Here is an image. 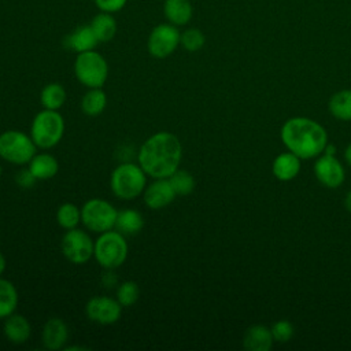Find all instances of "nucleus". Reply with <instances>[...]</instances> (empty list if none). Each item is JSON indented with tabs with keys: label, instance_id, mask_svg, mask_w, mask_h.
<instances>
[{
	"label": "nucleus",
	"instance_id": "obj_1",
	"mask_svg": "<svg viewBox=\"0 0 351 351\" xmlns=\"http://www.w3.org/2000/svg\"><path fill=\"white\" fill-rule=\"evenodd\" d=\"M181 159V141L176 134L165 130L151 134L137 154L138 165L152 178H169L178 169Z\"/></svg>",
	"mask_w": 351,
	"mask_h": 351
},
{
	"label": "nucleus",
	"instance_id": "obj_2",
	"mask_svg": "<svg viewBox=\"0 0 351 351\" xmlns=\"http://www.w3.org/2000/svg\"><path fill=\"white\" fill-rule=\"evenodd\" d=\"M281 140L300 159L317 156L328 144L325 129L313 119L303 117L291 118L284 123L281 128Z\"/></svg>",
	"mask_w": 351,
	"mask_h": 351
},
{
	"label": "nucleus",
	"instance_id": "obj_3",
	"mask_svg": "<svg viewBox=\"0 0 351 351\" xmlns=\"http://www.w3.org/2000/svg\"><path fill=\"white\" fill-rule=\"evenodd\" d=\"M147 186V173L140 165L125 162L118 165L110 176L112 195L121 200H133L140 196Z\"/></svg>",
	"mask_w": 351,
	"mask_h": 351
},
{
	"label": "nucleus",
	"instance_id": "obj_4",
	"mask_svg": "<svg viewBox=\"0 0 351 351\" xmlns=\"http://www.w3.org/2000/svg\"><path fill=\"white\" fill-rule=\"evenodd\" d=\"M64 128V119L59 111L44 108L32 121L30 137L37 148L49 149L60 143Z\"/></svg>",
	"mask_w": 351,
	"mask_h": 351
},
{
	"label": "nucleus",
	"instance_id": "obj_5",
	"mask_svg": "<svg viewBox=\"0 0 351 351\" xmlns=\"http://www.w3.org/2000/svg\"><path fill=\"white\" fill-rule=\"evenodd\" d=\"M129 245L119 230H107L100 233V236L95 241L93 256L96 262L107 269L112 270L122 266L128 258Z\"/></svg>",
	"mask_w": 351,
	"mask_h": 351
},
{
	"label": "nucleus",
	"instance_id": "obj_6",
	"mask_svg": "<svg viewBox=\"0 0 351 351\" xmlns=\"http://www.w3.org/2000/svg\"><path fill=\"white\" fill-rule=\"evenodd\" d=\"M74 74L86 88H101L108 77V63L97 51L77 53L74 60Z\"/></svg>",
	"mask_w": 351,
	"mask_h": 351
},
{
	"label": "nucleus",
	"instance_id": "obj_7",
	"mask_svg": "<svg viewBox=\"0 0 351 351\" xmlns=\"http://www.w3.org/2000/svg\"><path fill=\"white\" fill-rule=\"evenodd\" d=\"M37 154V147L30 136L21 130H5L0 134V158L11 165H29Z\"/></svg>",
	"mask_w": 351,
	"mask_h": 351
},
{
	"label": "nucleus",
	"instance_id": "obj_8",
	"mask_svg": "<svg viewBox=\"0 0 351 351\" xmlns=\"http://www.w3.org/2000/svg\"><path fill=\"white\" fill-rule=\"evenodd\" d=\"M118 210L107 200L93 197L81 207L82 225L95 233H103L115 228Z\"/></svg>",
	"mask_w": 351,
	"mask_h": 351
},
{
	"label": "nucleus",
	"instance_id": "obj_9",
	"mask_svg": "<svg viewBox=\"0 0 351 351\" xmlns=\"http://www.w3.org/2000/svg\"><path fill=\"white\" fill-rule=\"evenodd\" d=\"M60 250L69 262L74 265H84L93 256L95 241L85 230L73 228L66 230L63 234Z\"/></svg>",
	"mask_w": 351,
	"mask_h": 351
},
{
	"label": "nucleus",
	"instance_id": "obj_10",
	"mask_svg": "<svg viewBox=\"0 0 351 351\" xmlns=\"http://www.w3.org/2000/svg\"><path fill=\"white\" fill-rule=\"evenodd\" d=\"M181 41V33L177 26L166 22L156 25L147 40V49L155 59H165L170 56Z\"/></svg>",
	"mask_w": 351,
	"mask_h": 351
},
{
	"label": "nucleus",
	"instance_id": "obj_11",
	"mask_svg": "<svg viewBox=\"0 0 351 351\" xmlns=\"http://www.w3.org/2000/svg\"><path fill=\"white\" fill-rule=\"evenodd\" d=\"M86 317L100 325L115 324L122 314V306L119 302L110 296H93L85 306Z\"/></svg>",
	"mask_w": 351,
	"mask_h": 351
},
{
	"label": "nucleus",
	"instance_id": "obj_12",
	"mask_svg": "<svg viewBox=\"0 0 351 351\" xmlns=\"http://www.w3.org/2000/svg\"><path fill=\"white\" fill-rule=\"evenodd\" d=\"M176 192L169 178H155L143 192L144 203L151 210H160L167 207L176 199Z\"/></svg>",
	"mask_w": 351,
	"mask_h": 351
},
{
	"label": "nucleus",
	"instance_id": "obj_13",
	"mask_svg": "<svg viewBox=\"0 0 351 351\" xmlns=\"http://www.w3.org/2000/svg\"><path fill=\"white\" fill-rule=\"evenodd\" d=\"M314 173L318 181L328 188H337L344 181V169L335 155L321 156L314 165Z\"/></svg>",
	"mask_w": 351,
	"mask_h": 351
},
{
	"label": "nucleus",
	"instance_id": "obj_14",
	"mask_svg": "<svg viewBox=\"0 0 351 351\" xmlns=\"http://www.w3.org/2000/svg\"><path fill=\"white\" fill-rule=\"evenodd\" d=\"M41 340L47 350L56 351V350L64 348V344L69 340L67 324L59 317H52L47 319V322L43 326Z\"/></svg>",
	"mask_w": 351,
	"mask_h": 351
},
{
	"label": "nucleus",
	"instance_id": "obj_15",
	"mask_svg": "<svg viewBox=\"0 0 351 351\" xmlns=\"http://www.w3.org/2000/svg\"><path fill=\"white\" fill-rule=\"evenodd\" d=\"M63 44L67 49L74 51L75 53H81V52H86V51H92L97 47L99 41L90 27V25H81L77 26L71 33H69L64 40Z\"/></svg>",
	"mask_w": 351,
	"mask_h": 351
},
{
	"label": "nucleus",
	"instance_id": "obj_16",
	"mask_svg": "<svg viewBox=\"0 0 351 351\" xmlns=\"http://www.w3.org/2000/svg\"><path fill=\"white\" fill-rule=\"evenodd\" d=\"M3 333L12 344H23L32 335V325L22 314H11L4 319Z\"/></svg>",
	"mask_w": 351,
	"mask_h": 351
},
{
	"label": "nucleus",
	"instance_id": "obj_17",
	"mask_svg": "<svg viewBox=\"0 0 351 351\" xmlns=\"http://www.w3.org/2000/svg\"><path fill=\"white\" fill-rule=\"evenodd\" d=\"M163 14L169 23L177 27L184 26L192 19L193 5L191 0H165Z\"/></svg>",
	"mask_w": 351,
	"mask_h": 351
},
{
	"label": "nucleus",
	"instance_id": "obj_18",
	"mask_svg": "<svg viewBox=\"0 0 351 351\" xmlns=\"http://www.w3.org/2000/svg\"><path fill=\"white\" fill-rule=\"evenodd\" d=\"M271 330L263 325L250 326L243 337V346L248 351H269L273 344Z\"/></svg>",
	"mask_w": 351,
	"mask_h": 351
},
{
	"label": "nucleus",
	"instance_id": "obj_19",
	"mask_svg": "<svg viewBox=\"0 0 351 351\" xmlns=\"http://www.w3.org/2000/svg\"><path fill=\"white\" fill-rule=\"evenodd\" d=\"M27 167L38 181H45V180L53 178L58 174L59 162L53 155L41 152V154H36L32 158Z\"/></svg>",
	"mask_w": 351,
	"mask_h": 351
},
{
	"label": "nucleus",
	"instance_id": "obj_20",
	"mask_svg": "<svg viewBox=\"0 0 351 351\" xmlns=\"http://www.w3.org/2000/svg\"><path fill=\"white\" fill-rule=\"evenodd\" d=\"M300 158L295 154L284 152L280 154L273 162V173L280 181L293 180L300 170Z\"/></svg>",
	"mask_w": 351,
	"mask_h": 351
},
{
	"label": "nucleus",
	"instance_id": "obj_21",
	"mask_svg": "<svg viewBox=\"0 0 351 351\" xmlns=\"http://www.w3.org/2000/svg\"><path fill=\"white\" fill-rule=\"evenodd\" d=\"M96 38L99 43H108L117 34V21L110 12L100 11L89 22Z\"/></svg>",
	"mask_w": 351,
	"mask_h": 351
},
{
	"label": "nucleus",
	"instance_id": "obj_22",
	"mask_svg": "<svg viewBox=\"0 0 351 351\" xmlns=\"http://www.w3.org/2000/svg\"><path fill=\"white\" fill-rule=\"evenodd\" d=\"M144 226V218L140 211L133 208H123L118 211L115 228L125 236L138 233Z\"/></svg>",
	"mask_w": 351,
	"mask_h": 351
},
{
	"label": "nucleus",
	"instance_id": "obj_23",
	"mask_svg": "<svg viewBox=\"0 0 351 351\" xmlns=\"http://www.w3.org/2000/svg\"><path fill=\"white\" fill-rule=\"evenodd\" d=\"M19 302L16 287L7 278L0 277V319L14 314Z\"/></svg>",
	"mask_w": 351,
	"mask_h": 351
},
{
	"label": "nucleus",
	"instance_id": "obj_24",
	"mask_svg": "<svg viewBox=\"0 0 351 351\" xmlns=\"http://www.w3.org/2000/svg\"><path fill=\"white\" fill-rule=\"evenodd\" d=\"M107 106V95L101 88H89L81 99V110L88 117L100 115Z\"/></svg>",
	"mask_w": 351,
	"mask_h": 351
},
{
	"label": "nucleus",
	"instance_id": "obj_25",
	"mask_svg": "<svg viewBox=\"0 0 351 351\" xmlns=\"http://www.w3.org/2000/svg\"><path fill=\"white\" fill-rule=\"evenodd\" d=\"M66 90L58 82L47 84L40 92V103L47 110H59L66 101Z\"/></svg>",
	"mask_w": 351,
	"mask_h": 351
},
{
	"label": "nucleus",
	"instance_id": "obj_26",
	"mask_svg": "<svg viewBox=\"0 0 351 351\" xmlns=\"http://www.w3.org/2000/svg\"><path fill=\"white\" fill-rule=\"evenodd\" d=\"M330 114L340 121L351 119V90L344 89L335 93L329 100Z\"/></svg>",
	"mask_w": 351,
	"mask_h": 351
},
{
	"label": "nucleus",
	"instance_id": "obj_27",
	"mask_svg": "<svg viewBox=\"0 0 351 351\" xmlns=\"http://www.w3.org/2000/svg\"><path fill=\"white\" fill-rule=\"evenodd\" d=\"M56 222L66 230L77 228V225L81 222V208L74 203L60 204L56 210Z\"/></svg>",
	"mask_w": 351,
	"mask_h": 351
},
{
	"label": "nucleus",
	"instance_id": "obj_28",
	"mask_svg": "<svg viewBox=\"0 0 351 351\" xmlns=\"http://www.w3.org/2000/svg\"><path fill=\"white\" fill-rule=\"evenodd\" d=\"M170 184L177 196H186L195 189V178L193 176L182 169H177L170 177Z\"/></svg>",
	"mask_w": 351,
	"mask_h": 351
},
{
	"label": "nucleus",
	"instance_id": "obj_29",
	"mask_svg": "<svg viewBox=\"0 0 351 351\" xmlns=\"http://www.w3.org/2000/svg\"><path fill=\"white\" fill-rule=\"evenodd\" d=\"M140 296V288L136 281L128 280L119 284L117 289V300L122 307H130L133 306Z\"/></svg>",
	"mask_w": 351,
	"mask_h": 351
},
{
	"label": "nucleus",
	"instance_id": "obj_30",
	"mask_svg": "<svg viewBox=\"0 0 351 351\" xmlns=\"http://www.w3.org/2000/svg\"><path fill=\"white\" fill-rule=\"evenodd\" d=\"M206 43V37L203 32L197 27H188L181 33V41L180 44L186 49L188 52H197L203 48Z\"/></svg>",
	"mask_w": 351,
	"mask_h": 351
},
{
	"label": "nucleus",
	"instance_id": "obj_31",
	"mask_svg": "<svg viewBox=\"0 0 351 351\" xmlns=\"http://www.w3.org/2000/svg\"><path fill=\"white\" fill-rule=\"evenodd\" d=\"M271 335H273V339L277 340L278 343H287L288 340L292 339L293 336V325L287 321V319H281V321H277L273 326H271Z\"/></svg>",
	"mask_w": 351,
	"mask_h": 351
},
{
	"label": "nucleus",
	"instance_id": "obj_32",
	"mask_svg": "<svg viewBox=\"0 0 351 351\" xmlns=\"http://www.w3.org/2000/svg\"><path fill=\"white\" fill-rule=\"evenodd\" d=\"M93 1L100 11L110 12V14H115L121 11L128 3V0H93Z\"/></svg>",
	"mask_w": 351,
	"mask_h": 351
},
{
	"label": "nucleus",
	"instance_id": "obj_33",
	"mask_svg": "<svg viewBox=\"0 0 351 351\" xmlns=\"http://www.w3.org/2000/svg\"><path fill=\"white\" fill-rule=\"evenodd\" d=\"M15 181H16V184H18L21 188L29 189V188L34 186V184H36L38 180L33 176V173H32V171L29 170V167H27V169H21V170L16 173Z\"/></svg>",
	"mask_w": 351,
	"mask_h": 351
},
{
	"label": "nucleus",
	"instance_id": "obj_34",
	"mask_svg": "<svg viewBox=\"0 0 351 351\" xmlns=\"http://www.w3.org/2000/svg\"><path fill=\"white\" fill-rule=\"evenodd\" d=\"M5 267H7L5 256L3 255V252H0V277H1V276H3V273L5 271Z\"/></svg>",
	"mask_w": 351,
	"mask_h": 351
},
{
	"label": "nucleus",
	"instance_id": "obj_35",
	"mask_svg": "<svg viewBox=\"0 0 351 351\" xmlns=\"http://www.w3.org/2000/svg\"><path fill=\"white\" fill-rule=\"evenodd\" d=\"M344 158H346L347 163L351 166V144L346 148V151H344Z\"/></svg>",
	"mask_w": 351,
	"mask_h": 351
},
{
	"label": "nucleus",
	"instance_id": "obj_36",
	"mask_svg": "<svg viewBox=\"0 0 351 351\" xmlns=\"http://www.w3.org/2000/svg\"><path fill=\"white\" fill-rule=\"evenodd\" d=\"M344 204H346V208L351 213V191L347 193L346 200H344Z\"/></svg>",
	"mask_w": 351,
	"mask_h": 351
},
{
	"label": "nucleus",
	"instance_id": "obj_37",
	"mask_svg": "<svg viewBox=\"0 0 351 351\" xmlns=\"http://www.w3.org/2000/svg\"><path fill=\"white\" fill-rule=\"evenodd\" d=\"M325 154H328V155H335V151H336V148L332 145V144H326V147H325Z\"/></svg>",
	"mask_w": 351,
	"mask_h": 351
},
{
	"label": "nucleus",
	"instance_id": "obj_38",
	"mask_svg": "<svg viewBox=\"0 0 351 351\" xmlns=\"http://www.w3.org/2000/svg\"><path fill=\"white\" fill-rule=\"evenodd\" d=\"M1 171H3V169H1V165H0V176H1Z\"/></svg>",
	"mask_w": 351,
	"mask_h": 351
}]
</instances>
